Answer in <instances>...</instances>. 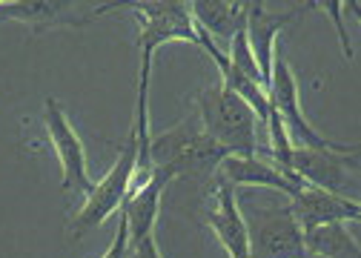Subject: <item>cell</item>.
I'll return each instance as SVG.
<instances>
[{"instance_id":"5","label":"cell","mask_w":361,"mask_h":258,"mask_svg":"<svg viewBox=\"0 0 361 258\" xmlns=\"http://www.w3.org/2000/svg\"><path fill=\"white\" fill-rule=\"evenodd\" d=\"M267 98H269V109L281 118L284 133L293 147H304V149H347L350 147V144H336L327 135H319L310 126V121L301 112V101H298V80H295L290 63L284 61V55H279V52L273 58V69H269Z\"/></svg>"},{"instance_id":"4","label":"cell","mask_w":361,"mask_h":258,"mask_svg":"<svg viewBox=\"0 0 361 258\" xmlns=\"http://www.w3.org/2000/svg\"><path fill=\"white\" fill-rule=\"evenodd\" d=\"M247 224L250 235V258H310L304 247V233L290 209V198L258 201Z\"/></svg>"},{"instance_id":"3","label":"cell","mask_w":361,"mask_h":258,"mask_svg":"<svg viewBox=\"0 0 361 258\" xmlns=\"http://www.w3.org/2000/svg\"><path fill=\"white\" fill-rule=\"evenodd\" d=\"M118 9H132L141 23V75H149L152 55L158 47L169 40H187L198 47V32L190 15V4H178V0H144V4H115Z\"/></svg>"},{"instance_id":"17","label":"cell","mask_w":361,"mask_h":258,"mask_svg":"<svg viewBox=\"0 0 361 258\" xmlns=\"http://www.w3.org/2000/svg\"><path fill=\"white\" fill-rule=\"evenodd\" d=\"M227 63L238 72V75H244L247 80H252V83H258L261 90L267 92V83H264V78H261V72H258V63H255V58H252V52H250V43H247V35H244V29L230 40V55H227Z\"/></svg>"},{"instance_id":"10","label":"cell","mask_w":361,"mask_h":258,"mask_svg":"<svg viewBox=\"0 0 361 258\" xmlns=\"http://www.w3.org/2000/svg\"><path fill=\"white\" fill-rule=\"evenodd\" d=\"M295 18V12H284V15H269V6L261 0L247 4V18H244V35L250 43V52L258 63V72L269 90V69H273V58H276V37L281 35V29Z\"/></svg>"},{"instance_id":"19","label":"cell","mask_w":361,"mask_h":258,"mask_svg":"<svg viewBox=\"0 0 361 258\" xmlns=\"http://www.w3.org/2000/svg\"><path fill=\"white\" fill-rule=\"evenodd\" d=\"M129 258H164L161 250H158V241H155V233L152 235H144L138 241L129 244Z\"/></svg>"},{"instance_id":"8","label":"cell","mask_w":361,"mask_h":258,"mask_svg":"<svg viewBox=\"0 0 361 258\" xmlns=\"http://www.w3.org/2000/svg\"><path fill=\"white\" fill-rule=\"evenodd\" d=\"M358 147H347V149H304V147H293L290 152V169L293 176H298L307 187H319L324 192L341 195V190L350 184V166L355 169V161H350V155H355Z\"/></svg>"},{"instance_id":"13","label":"cell","mask_w":361,"mask_h":258,"mask_svg":"<svg viewBox=\"0 0 361 258\" xmlns=\"http://www.w3.org/2000/svg\"><path fill=\"white\" fill-rule=\"evenodd\" d=\"M172 178L161 169H152V178L141 187L126 195L123 207H121V221L126 227L129 244L138 241L144 235L155 233V221H158V209H161V192Z\"/></svg>"},{"instance_id":"11","label":"cell","mask_w":361,"mask_h":258,"mask_svg":"<svg viewBox=\"0 0 361 258\" xmlns=\"http://www.w3.org/2000/svg\"><path fill=\"white\" fill-rule=\"evenodd\" d=\"M215 181L221 184H230L233 190L235 187H258V190H273V192H281V195H295L301 187H295L293 181H287L281 172L267 164L264 158L258 155H227L221 161V166L215 169Z\"/></svg>"},{"instance_id":"18","label":"cell","mask_w":361,"mask_h":258,"mask_svg":"<svg viewBox=\"0 0 361 258\" xmlns=\"http://www.w3.org/2000/svg\"><path fill=\"white\" fill-rule=\"evenodd\" d=\"M315 9H322V12H330L333 15V23H336V29H338V37H341V47H344V55L347 58H353V47H350V37H347V32H344V20L338 18L341 15V9H344V4H312Z\"/></svg>"},{"instance_id":"9","label":"cell","mask_w":361,"mask_h":258,"mask_svg":"<svg viewBox=\"0 0 361 258\" xmlns=\"http://www.w3.org/2000/svg\"><path fill=\"white\" fill-rule=\"evenodd\" d=\"M290 209L295 215L301 233H310L324 224H347V221L361 219V207L355 198L333 195V192L307 187V184L295 195H290Z\"/></svg>"},{"instance_id":"1","label":"cell","mask_w":361,"mask_h":258,"mask_svg":"<svg viewBox=\"0 0 361 258\" xmlns=\"http://www.w3.org/2000/svg\"><path fill=\"white\" fill-rule=\"evenodd\" d=\"M230 152L218 147L195 121H180L169 133L149 141V161L152 169L166 172L169 178L190 176L207 181L215 176V169Z\"/></svg>"},{"instance_id":"2","label":"cell","mask_w":361,"mask_h":258,"mask_svg":"<svg viewBox=\"0 0 361 258\" xmlns=\"http://www.w3.org/2000/svg\"><path fill=\"white\" fill-rule=\"evenodd\" d=\"M201 112V129L230 155H258V118L230 90L209 86L195 98Z\"/></svg>"},{"instance_id":"21","label":"cell","mask_w":361,"mask_h":258,"mask_svg":"<svg viewBox=\"0 0 361 258\" xmlns=\"http://www.w3.org/2000/svg\"><path fill=\"white\" fill-rule=\"evenodd\" d=\"M310 258H315V255H310Z\"/></svg>"},{"instance_id":"20","label":"cell","mask_w":361,"mask_h":258,"mask_svg":"<svg viewBox=\"0 0 361 258\" xmlns=\"http://www.w3.org/2000/svg\"><path fill=\"white\" fill-rule=\"evenodd\" d=\"M104 258H129V235H126L123 221H121V227H118V233H115L112 247L104 252Z\"/></svg>"},{"instance_id":"7","label":"cell","mask_w":361,"mask_h":258,"mask_svg":"<svg viewBox=\"0 0 361 258\" xmlns=\"http://www.w3.org/2000/svg\"><path fill=\"white\" fill-rule=\"evenodd\" d=\"M43 123H47V135L55 147V155L61 161L63 169V190H78V192H92L95 181L89 178L86 169V149L83 141L78 138L75 126L69 123L66 112L61 109V104L55 98H47V106H43Z\"/></svg>"},{"instance_id":"15","label":"cell","mask_w":361,"mask_h":258,"mask_svg":"<svg viewBox=\"0 0 361 258\" xmlns=\"http://www.w3.org/2000/svg\"><path fill=\"white\" fill-rule=\"evenodd\" d=\"M190 15L198 32H204L207 37H218V40H233L241 29H244V18H247V4H221V0H198L190 4Z\"/></svg>"},{"instance_id":"12","label":"cell","mask_w":361,"mask_h":258,"mask_svg":"<svg viewBox=\"0 0 361 258\" xmlns=\"http://www.w3.org/2000/svg\"><path fill=\"white\" fill-rule=\"evenodd\" d=\"M212 233L230 252V258H250V235L244 224V212L230 184L215 181V209L209 215Z\"/></svg>"},{"instance_id":"14","label":"cell","mask_w":361,"mask_h":258,"mask_svg":"<svg viewBox=\"0 0 361 258\" xmlns=\"http://www.w3.org/2000/svg\"><path fill=\"white\" fill-rule=\"evenodd\" d=\"M0 20H18L35 29L89 23L86 18L75 15L72 4H61V0H12V4H0Z\"/></svg>"},{"instance_id":"6","label":"cell","mask_w":361,"mask_h":258,"mask_svg":"<svg viewBox=\"0 0 361 258\" xmlns=\"http://www.w3.org/2000/svg\"><path fill=\"white\" fill-rule=\"evenodd\" d=\"M135 161H138V138H135V129H129V138L121 147L118 161L112 164V169L106 172V176L92 187V192L86 195V204L75 215V235L101 227L112 212H118L123 207L129 184H132Z\"/></svg>"},{"instance_id":"16","label":"cell","mask_w":361,"mask_h":258,"mask_svg":"<svg viewBox=\"0 0 361 258\" xmlns=\"http://www.w3.org/2000/svg\"><path fill=\"white\" fill-rule=\"evenodd\" d=\"M307 255L315 258H361L358 241L350 235L344 224H324L304 233Z\"/></svg>"}]
</instances>
